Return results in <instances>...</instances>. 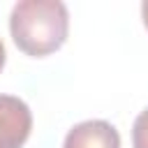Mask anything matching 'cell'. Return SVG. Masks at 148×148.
I'll return each instance as SVG.
<instances>
[{
	"mask_svg": "<svg viewBox=\"0 0 148 148\" xmlns=\"http://www.w3.org/2000/svg\"><path fill=\"white\" fill-rule=\"evenodd\" d=\"M69 30V14L60 0H21L12 7L9 32L14 44L32 58L58 51Z\"/></svg>",
	"mask_w": 148,
	"mask_h": 148,
	"instance_id": "obj_1",
	"label": "cell"
},
{
	"mask_svg": "<svg viewBox=\"0 0 148 148\" xmlns=\"http://www.w3.org/2000/svg\"><path fill=\"white\" fill-rule=\"evenodd\" d=\"M32 130L30 106L14 95H0V148H23Z\"/></svg>",
	"mask_w": 148,
	"mask_h": 148,
	"instance_id": "obj_2",
	"label": "cell"
},
{
	"mask_svg": "<svg viewBox=\"0 0 148 148\" xmlns=\"http://www.w3.org/2000/svg\"><path fill=\"white\" fill-rule=\"evenodd\" d=\"M62 148H120V134L106 120H83L67 132Z\"/></svg>",
	"mask_w": 148,
	"mask_h": 148,
	"instance_id": "obj_3",
	"label": "cell"
},
{
	"mask_svg": "<svg viewBox=\"0 0 148 148\" xmlns=\"http://www.w3.org/2000/svg\"><path fill=\"white\" fill-rule=\"evenodd\" d=\"M132 146L148 148V109H143L132 125Z\"/></svg>",
	"mask_w": 148,
	"mask_h": 148,
	"instance_id": "obj_4",
	"label": "cell"
},
{
	"mask_svg": "<svg viewBox=\"0 0 148 148\" xmlns=\"http://www.w3.org/2000/svg\"><path fill=\"white\" fill-rule=\"evenodd\" d=\"M141 18H143V25L148 30V0H143V5H141Z\"/></svg>",
	"mask_w": 148,
	"mask_h": 148,
	"instance_id": "obj_5",
	"label": "cell"
},
{
	"mask_svg": "<svg viewBox=\"0 0 148 148\" xmlns=\"http://www.w3.org/2000/svg\"><path fill=\"white\" fill-rule=\"evenodd\" d=\"M5 56H7V53H5V44H2V39H0V69L5 67Z\"/></svg>",
	"mask_w": 148,
	"mask_h": 148,
	"instance_id": "obj_6",
	"label": "cell"
}]
</instances>
